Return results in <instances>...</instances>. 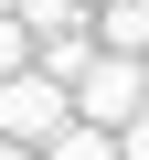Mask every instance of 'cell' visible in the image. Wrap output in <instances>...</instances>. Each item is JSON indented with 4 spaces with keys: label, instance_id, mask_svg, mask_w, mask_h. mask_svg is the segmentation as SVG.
<instances>
[{
    "label": "cell",
    "instance_id": "6da1fadb",
    "mask_svg": "<svg viewBox=\"0 0 149 160\" xmlns=\"http://www.w3.org/2000/svg\"><path fill=\"white\" fill-rule=\"evenodd\" d=\"M64 96H74V118L117 128L128 107H149V53H107V43H96L85 64H74V86H64Z\"/></svg>",
    "mask_w": 149,
    "mask_h": 160
},
{
    "label": "cell",
    "instance_id": "7a4b0ae2",
    "mask_svg": "<svg viewBox=\"0 0 149 160\" xmlns=\"http://www.w3.org/2000/svg\"><path fill=\"white\" fill-rule=\"evenodd\" d=\"M64 75H43V64H11L0 75V139H22V149H43L53 128H64Z\"/></svg>",
    "mask_w": 149,
    "mask_h": 160
},
{
    "label": "cell",
    "instance_id": "3957f363",
    "mask_svg": "<svg viewBox=\"0 0 149 160\" xmlns=\"http://www.w3.org/2000/svg\"><path fill=\"white\" fill-rule=\"evenodd\" d=\"M43 160H117V128H96V118H74V107H64V128L43 139Z\"/></svg>",
    "mask_w": 149,
    "mask_h": 160
},
{
    "label": "cell",
    "instance_id": "277c9868",
    "mask_svg": "<svg viewBox=\"0 0 149 160\" xmlns=\"http://www.w3.org/2000/svg\"><path fill=\"white\" fill-rule=\"evenodd\" d=\"M11 64H32V32H22V11H0V75Z\"/></svg>",
    "mask_w": 149,
    "mask_h": 160
},
{
    "label": "cell",
    "instance_id": "5b68a950",
    "mask_svg": "<svg viewBox=\"0 0 149 160\" xmlns=\"http://www.w3.org/2000/svg\"><path fill=\"white\" fill-rule=\"evenodd\" d=\"M117 160H149V107H128V118H117Z\"/></svg>",
    "mask_w": 149,
    "mask_h": 160
},
{
    "label": "cell",
    "instance_id": "8992f818",
    "mask_svg": "<svg viewBox=\"0 0 149 160\" xmlns=\"http://www.w3.org/2000/svg\"><path fill=\"white\" fill-rule=\"evenodd\" d=\"M0 11H11V0H0Z\"/></svg>",
    "mask_w": 149,
    "mask_h": 160
}]
</instances>
